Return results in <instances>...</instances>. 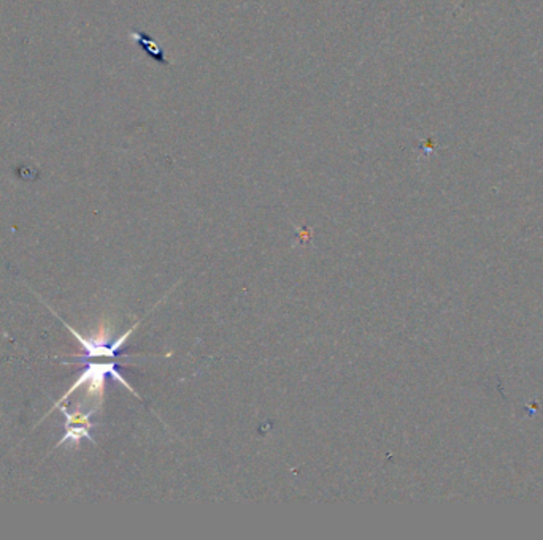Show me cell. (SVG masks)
Listing matches in <instances>:
<instances>
[{
  "label": "cell",
  "instance_id": "cell-1",
  "mask_svg": "<svg viewBox=\"0 0 543 540\" xmlns=\"http://www.w3.org/2000/svg\"><path fill=\"white\" fill-rule=\"evenodd\" d=\"M107 375H111L113 379L118 380L119 383H123V385L128 388L131 393H133L138 398V395L133 392V388L129 385L128 382H126V379L123 378L121 373H119L116 369V363H89L86 366V369H84V371L80 374V378L73 382V385L67 390V393L54 404L53 409H56L58 406H61L62 403L67 401V398L73 392H76V390H78L81 385H88L86 393L89 396H96L97 401L102 404L103 387H105V379H107Z\"/></svg>",
  "mask_w": 543,
  "mask_h": 540
},
{
  "label": "cell",
  "instance_id": "cell-2",
  "mask_svg": "<svg viewBox=\"0 0 543 540\" xmlns=\"http://www.w3.org/2000/svg\"><path fill=\"white\" fill-rule=\"evenodd\" d=\"M62 323H64V325L67 326L68 331L72 333V335L76 338V341H78V343L83 346V349H84V355H83V357H80L83 361H86L88 358H96V357H108V358H116V357H118V352H119V349H121L123 344H124L126 341H128V338L132 335L133 330H136L137 326L140 325V322H137L136 325L132 326L131 330L126 331L123 336H119V338H118V339L115 341V343H113L111 346H107V343H105V339L108 338V335H105V333H101V335L96 336V338L86 339V338H83L78 331L73 330L72 326L67 325L66 322H62Z\"/></svg>",
  "mask_w": 543,
  "mask_h": 540
},
{
  "label": "cell",
  "instance_id": "cell-3",
  "mask_svg": "<svg viewBox=\"0 0 543 540\" xmlns=\"http://www.w3.org/2000/svg\"><path fill=\"white\" fill-rule=\"evenodd\" d=\"M131 37H132V38H136L137 43L142 45V48L145 49V51H146L148 54L151 56V58H153L154 61H158L159 63H162V66H168V63H172V62H168V61L166 59L164 51H162V49H161L156 43H154V41H153L150 37H148V35L133 32V33H131Z\"/></svg>",
  "mask_w": 543,
  "mask_h": 540
}]
</instances>
